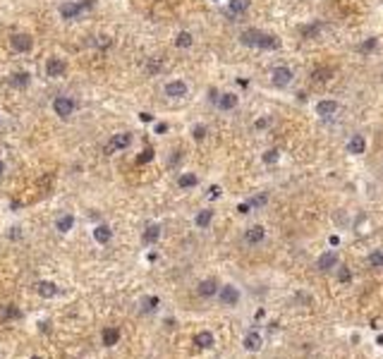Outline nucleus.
<instances>
[{"mask_svg":"<svg viewBox=\"0 0 383 359\" xmlns=\"http://www.w3.org/2000/svg\"><path fill=\"white\" fill-rule=\"evenodd\" d=\"M366 149V142L362 134H354L350 142H347V153H354V156H359V153H364Z\"/></svg>","mask_w":383,"mask_h":359,"instance_id":"nucleus-19","label":"nucleus"},{"mask_svg":"<svg viewBox=\"0 0 383 359\" xmlns=\"http://www.w3.org/2000/svg\"><path fill=\"white\" fill-rule=\"evenodd\" d=\"M235 106H237V96H235V93H223V96H218L220 110H233Z\"/></svg>","mask_w":383,"mask_h":359,"instance_id":"nucleus-25","label":"nucleus"},{"mask_svg":"<svg viewBox=\"0 0 383 359\" xmlns=\"http://www.w3.org/2000/svg\"><path fill=\"white\" fill-rule=\"evenodd\" d=\"M5 316H7V319H17L19 311H17V309H7V311H5Z\"/></svg>","mask_w":383,"mask_h":359,"instance_id":"nucleus-37","label":"nucleus"},{"mask_svg":"<svg viewBox=\"0 0 383 359\" xmlns=\"http://www.w3.org/2000/svg\"><path fill=\"white\" fill-rule=\"evenodd\" d=\"M239 41H242L244 46H249V48H264V51H275V48L280 46V38H275L273 34H264V31H259V29H247V31H242Z\"/></svg>","mask_w":383,"mask_h":359,"instance_id":"nucleus-1","label":"nucleus"},{"mask_svg":"<svg viewBox=\"0 0 383 359\" xmlns=\"http://www.w3.org/2000/svg\"><path fill=\"white\" fill-rule=\"evenodd\" d=\"M330 74H333L330 67H319V70L311 72V79L314 82H326V79H330Z\"/></svg>","mask_w":383,"mask_h":359,"instance_id":"nucleus-29","label":"nucleus"},{"mask_svg":"<svg viewBox=\"0 0 383 359\" xmlns=\"http://www.w3.org/2000/svg\"><path fill=\"white\" fill-rule=\"evenodd\" d=\"M55 228H58V233H70L74 228V215L72 213H62L58 220H55Z\"/></svg>","mask_w":383,"mask_h":359,"instance_id":"nucleus-22","label":"nucleus"},{"mask_svg":"<svg viewBox=\"0 0 383 359\" xmlns=\"http://www.w3.org/2000/svg\"><path fill=\"white\" fill-rule=\"evenodd\" d=\"M192 137H194L197 142H201V139L206 137V127H204V125H197L194 129H192Z\"/></svg>","mask_w":383,"mask_h":359,"instance_id":"nucleus-34","label":"nucleus"},{"mask_svg":"<svg viewBox=\"0 0 383 359\" xmlns=\"http://www.w3.org/2000/svg\"><path fill=\"white\" fill-rule=\"evenodd\" d=\"M316 269L319 270H330V269H338V254L335 251H324L316 261Z\"/></svg>","mask_w":383,"mask_h":359,"instance_id":"nucleus-13","label":"nucleus"},{"mask_svg":"<svg viewBox=\"0 0 383 359\" xmlns=\"http://www.w3.org/2000/svg\"><path fill=\"white\" fill-rule=\"evenodd\" d=\"M187 91L189 89H187V84L182 79H173V82L165 84V96H170V98H184Z\"/></svg>","mask_w":383,"mask_h":359,"instance_id":"nucleus-8","label":"nucleus"},{"mask_svg":"<svg viewBox=\"0 0 383 359\" xmlns=\"http://www.w3.org/2000/svg\"><path fill=\"white\" fill-rule=\"evenodd\" d=\"M151 158H153V149H144V151H142V156L137 158V163H148Z\"/></svg>","mask_w":383,"mask_h":359,"instance_id":"nucleus-35","label":"nucleus"},{"mask_svg":"<svg viewBox=\"0 0 383 359\" xmlns=\"http://www.w3.org/2000/svg\"><path fill=\"white\" fill-rule=\"evenodd\" d=\"M194 345H197L199 350H211V347L216 345V335H213L211 330H199V333L194 335Z\"/></svg>","mask_w":383,"mask_h":359,"instance_id":"nucleus-14","label":"nucleus"},{"mask_svg":"<svg viewBox=\"0 0 383 359\" xmlns=\"http://www.w3.org/2000/svg\"><path fill=\"white\" fill-rule=\"evenodd\" d=\"M242 347H244L247 352H261V347H264V335H261L259 330H249V333L242 338Z\"/></svg>","mask_w":383,"mask_h":359,"instance_id":"nucleus-6","label":"nucleus"},{"mask_svg":"<svg viewBox=\"0 0 383 359\" xmlns=\"http://www.w3.org/2000/svg\"><path fill=\"white\" fill-rule=\"evenodd\" d=\"M29 359H43V357H38V355H34V357H29Z\"/></svg>","mask_w":383,"mask_h":359,"instance_id":"nucleus-45","label":"nucleus"},{"mask_svg":"<svg viewBox=\"0 0 383 359\" xmlns=\"http://www.w3.org/2000/svg\"><path fill=\"white\" fill-rule=\"evenodd\" d=\"M366 261H369V266H374V269H383V251H371Z\"/></svg>","mask_w":383,"mask_h":359,"instance_id":"nucleus-30","label":"nucleus"},{"mask_svg":"<svg viewBox=\"0 0 383 359\" xmlns=\"http://www.w3.org/2000/svg\"><path fill=\"white\" fill-rule=\"evenodd\" d=\"M230 15H242L249 10V0H230Z\"/></svg>","mask_w":383,"mask_h":359,"instance_id":"nucleus-27","label":"nucleus"},{"mask_svg":"<svg viewBox=\"0 0 383 359\" xmlns=\"http://www.w3.org/2000/svg\"><path fill=\"white\" fill-rule=\"evenodd\" d=\"M163 132H168V125H163V122L156 125V134H163Z\"/></svg>","mask_w":383,"mask_h":359,"instance_id":"nucleus-40","label":"nucleus"},{"mask_svg":"<svg viewBox=\"0 0 383 359\" xmlns=\"http://www.w3.org/2000/svg\"><path fill=\"white\" fill-rule=\"evenodd\" d=\"M139 118H142V120H144V122H151V120H153V115H151V113H142V115H139Z\"/></svg>","mask_w":383,"mask_h":359,"instance_id":"nucleus-41","label":"nucleus"},{"mask_svg":"<svg viewBox=\"0 0 383 359\" xmlns=\"http://www.w3.org/2000/svg\"><path fill=\"white\" fill-rule=\"evenodd\" d=\"M218 197H220V187H216V184H213V187L208 189V199H218Z\"/></svg>","mask_w":383,"mask_h":359,"instance_id":"nucleus-36","label":"nucleus"},{"mask_svg":"<svg viewBox=\"0 0 383 359\" xmlns=\"http://www.w3.org/2000/svg\"><path fill=\"white\" fill-rule=\"evenodd\" d=\"M101 342H103L106 347H115V345L120 342V328H113V326L103 328V330H101Z\"/></svg>","mask_w":383,"mask_h":359,"instance_id":"nucleus-15","label":"nucleus"},{"mask_svg":"<svg viewBox=\"0 0 383 359\" xmlns=\"http://www.w3.org/2000/svg\"><path fill=\"white\" fill-rule=\"evenodd\" d=\"M350 280H352V273H350V269H347V266H340V269H338V283L347 285Z\"/></svg>","mask_w":383,"mask_h":359,"instance_id":"nucleus-31","label":"nucleus"},{"mask_svg":"<svg viewBox=\"0 0 383 359\" xmlns=\"http://www.w3.org/2000/svg\"><path fill=\"white\" fill-rule=\"evenodd\" d=\"M84 7L79 5V2H62L60 5V15H62V19H74L79 17V12H82Z\"/></svg>","mask_w":383,"mask_h":359,"instance_id":"nucleus-18","label":"nucleus"},{"mask_svg":"<svg viewBox=\"0 0 383 359\" xmlns=\"http://www.w3.org/2000/svg\"><path fill=\"white\" fill-rule=\"evenodd\" d=\"M218 290H220V285L216 278H206V280H201L199 285H197V295L204 297V299H211V297L218 295Z\"/></svg>","mask_w":383,"mask_h":359,"instance_id":"nucleus-5","label":"nucleus"},{"mask_svg":"<svg viewBox=\"0 0 383 359\" xmlns=\"http://www.w3.org/2000/svg\"><path fill=\"white\" fill-rule=\"evenodd\" d=\"M192 43H194V38H192L189 31H180L177 38H175V46H177V48H189Z\"/></svg>","mask_w":383,"mask_h":359,"instance_id":"nucleus-28","label":"nucleus"},{"mask_svg":"<svg viewBox=\"0 0 383 359\" xmlns=\"http://www.w3.org/2000/svg\"><path fill=\"white\" fill-rule=\"evenodd\" d=\"M36 292L43 297V299H51V297H58V295H60V287L55 285L53 280H38Z\"/></svg>","mask_w":383,"mask_h":359,"instance_id":"nucleus-10","label":"nucleus"},{"mask_svg":"<svg viewBox=\"0 0 383 359\" xmlns=\"http://www.w3.org/2000/svg\"><path fill=\"white\" fill-rule=\"evenodd\" d=\"M53 110H55V115H60V118H70L74 113V101L70 96H55Z\"/></svg>","mask_w":383,"mask_h":359,"instance_id":"nucleus-4","label":"nucleus"},{"mask_svg":"<svg viewBox=\"0 0 383 359\" xmlns=\"http://www.w3.org/2000/svg\"><path fill=\"white\" fill-rule=\"evenodd\" d=\"M376 342H379V345H383V335H379V340H376Z\"/></svg>","mask_w":383,"mask_h":359,"instance_id":"nucleus-44","label":"nucleus"},{"mask_svg":"<svg viewBox=\"0 0 383 359\" xmlns=\"http://www.w3.org/2000/svg\"><path fill=\"white\" fill-rule=\"evenodd\" d=\"M376 46H379V38H366L364 43L359 46V51H362V53H371Z\"/></svg>","mask_w":383,"mask_h":359,"instance_id":"nucleus-32","label":"nucleus"},{"mask_svg":"<svg viewBox=\"0 0 383 359\" xmlns=\"http://www.w3.org/2000/svg\"><path fill=\"white\" fill-rule=\"evenodd\" d=\"M161 239V225L158 223H151V225H146V230H144V235H142V242L144 244H156Z\"/></svg>","mask_w":383,"mask_h":359,"instance_id":"nucleus-16","label":"nucleus"},{"mask_svg":"<svg viewBox=\"0 0 383 359\" xmlns=\"http://www.w3.org/2000/svg\"><path fill=\"white\" fill-rule=\"evenodd\" d=\"M242 239H244L247 247H259V244L266 239V228H264V225H252V228L244 230Z\"/></svg>","mask_w":383,"mask_h":359,"instance_id":"nucleus-3","label":"nucleus"},{"mask_svg":"<svg viewBox=\"0 0 383 359\" xmlns=\"http://www.w3.org/2000/svg\"><path fill=\"white\" fill-rule=\"evenodd\" d=\"M10 43H12V48H15L17 53H29L31 46H34V41H31L29 34H15L10 38Z\"/></svg>","mask_w":383,"mask_h":359,"instance_id":"nucleus-9","label":"nucleus"},{"mask_svg":"<svg viewBox=\"0 0 383 359\" xmlns=\"http://www.w3.org/2000/svg\"><path fill=\"white\" fill-rule=\"evenodd\" d=\"M158 306H161V299H158L156 295H151V297H144V299H142V311H144V314H153Z\"/></svg>","mask_w":383,"mask_h":359,"instance_id":"nucleus-26","label":"nucleus"},{"mask_svg":"<svg viewBox=\"0 0 383 359\" xmlns=\"http://www.w3.org/2000/svg\"><path fill=\"white\" fill-rule=\"evenodd\" d=\"M197 184H199V178H197L194 173H184V175L177 178V187H180V189H192V187H197Z\"/></svg>","mask_w":383,"mask_h":359,"instance_id":"nucleus-23","label":"nucleus"},{"mask_svg":"<svg viewBox=\"0 0 383 359\" xmlns=\"http://www.w3.org/2000/svg\"><path fill=\"white\" fill-rule=\"evenodd\" d=\"M278 158H280V151H278V149H271V151L264 153V163H268V165H273Z\"/></svg>","mask_w":383,"mask_h":359,"instance_id":"nucleus-33","label":"nucleus"},{"mask_svg":"<svg viewBox=\"0 0 383 359\" xmlns=\"http://www.w3.org/2000/svg\"><path fill=\"white\" fill-rule=\"evenodd\" d=\"M129 144H132V134H127V132H122V134H115L113 139H110V144L106 146V151H122V149H127Z\"/></svg>","mask_w":383,"mask_h":359,"instance_id":"nucleus-12","label":"nucleus"},{"mask_svg":"<svg viewBox=\"0 0 383 359\" xmlns=\"http://www.w3.org/2000/svg\"><path fill=\"white\" fill-rule=\"evenodd\" d=\"M266 125H268V120H256V127H259V129H264Z\"/></svg>","mask_w":383,"mask_h":359,"instance_id":"nucleus-42","label":"nucleus"},{"mask_svg":"<svg viewBox=\"0 0 383 359\" xmlns=\"http://www.w3.org/2000/svg\"><path fill=\"white\" fill-rule=\"evenodd\" d=\"M158 70H161V62H156V60H153V62L148 65V72H158Z\"/></svg>","mask_w":383,"mask_h":359,"instance_id":"nucleus-39","label":"nucleus"},{"mask_svg":"<svg viewBox=\"0 0 383 359\" xmlns=\"http://www.w3.org/2000/svg\"><path fill=\"white\" fill-rule=\"evenodd\" d=\"M93 239H96L98 244H108L110 239H113V230H110V225H106V223L96 225V228H93Z\"/></svg>","mask_w":383,"mask_h":359,"instance_id":"nucleus-17","label":"nucleus"},{"mask_svg":"<svg viewBox=\"0 0 383 359\" xmlns=\"http://www.w3.org/2000/svg\"><path fill=\"white\" fill-rule=\"evenodd\" d=\"M2 173H5V163L0 161V175H2Z\"/></svg>","mask_w":383,"mask_h":359,"instance_id":"nucleus-43","label":"nucleus"},{"mask_svg":"<svg viewBox=\"0 0 383 359\" xmlns=\"http://www.w3.org/2000/svg\"><path fill=\"white\" fill-rule=\"evenodd\" d=\"M15 89H24V87H29V74L27 72H15V74H10V79H7Z\"/></svg>","mask_w":383,"mask_h":359,"instance_id":"nucleus-24","label":"nucleus"},{"mask_svg":"<svg viewBox=\"0 0 383 359\" xmlns=\"http://www.w3.org/2000/svg\"><path fill=\"white\" fill-rule=\"evenodd\" d=\"M249 209H252L249 204H239V206H237V211H239V213H249Z\"/></svg>","mask_w":383,"mask_h":359,"instance_id":"nucleus-38","label":"nucleus"},{"mask_svg":"<svg viewBox=\"0 0 383 359\" xmlns=\"http://www.w3.org/2000/svg\"><path fill=\"white\" fill-rule=\"evenodd\" d=\"M211 220H213V211L211 209H204L199 213L194 215V225L199 228V230H206L208 225H211Z\"/></svg>","mask_w":383,"mask_h":359,"instance_id":"nucleus-21","label":"nucleus"},{"mask_svg":"<svg viewBox=\"0 0 383 359\" xmlns=\"http://www.w3.org/2000/svg\"><path fill=\"white\" fill-rule=\"evenodd\" d=\"M65 70H67V65H65L62 58H48V60H46V74H48V77L58 79V77L65 74Z\"/></svg>","mask_w":383,"mask_h":359,"instance_id":"nucleus-7","label":"nucleus"},{"mask_svg":"<svg viewBox=\"0 0 383 359\" xmlns=\"http://www.w3.org/2000/svg\"><path fill=\"white\" fill-rule=\"evenodd\" d=\"M290 82H292V70L290 67H275L273 70V87L285 89Z\"/></svg>","mask_w":383,"mask_h":359,"instance_id":"nucleus-11","label":"nucleus"},{"mask_svg":"<svg viewBox=\"0 0 383 359\" xmlns=\"http://www.w3.org/2000/svg\"><path fill=\"white\" fill-rule=\"evenodd\" d=\"M316 113H319L321 118H333V115L338 113V103H335V101H319V103H316Z\"/></svg>","mask_w":383,"mask_h":359,"instance_id":"nucleus-20","label":"nucleus"},{"mask_svg":"<svg viewBox=\"0 0 383 359\" xmlns=\"http://www.w3.org/2000/svg\"><path fill=\"white\" fill-rule=\"evenodd\" d=\"M218 302L223 306H237L239 304V299H242V292H239V287H235V285H220V290H218Z\"/></svg>","mask_w":383,"mask_h":359,"instance_id":"nucleus-2","label":"nucleus"}]
</instances>
